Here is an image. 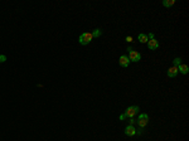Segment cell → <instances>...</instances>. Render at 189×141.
Wrapping results in <instances>:
<instances>
[{
  "label": "cell",
  "instance_id": "1",
  "mask_svg": "<svg viewBox=\"0 0 189 141\" xmlns=\"http://www.w3.org/2000/svg\"><path fill=\"white\" fill-rule=\"evenodd\" d=\"M92 39H94L92 34L90 33V32H86V33H82V34L80 35V38H78V42H80V44H82V45H87V44L91 43Z\"/></svg>",
  "mask_w": 189,
  "mask_h": 141
},
{
  "label": "cell",
  "instance_id": "2",
  "mask_svg": "<svg viewBox=\"0 0 189 141\" xmlns=\"http://www.w3.org/2000/svg\"><path fill=\"white\" fill-rule=\"evenodd\" d=\"M138 125L140 128H145L146 125L149 123V115L148 113H140L139 115V119H138Z\"/></svg>",
  "mask_w": 189,
  "mask_h": 141
},
{
  "label": "cell",
  "instance_id": "3",
  "mask_svg": "<svg viewBox=\"0 0 189 141\" xmlns=\"http://www.w3.org/2000/svg\"><path fill=\"white\" fill-rule=\"evenodd\" d=\"M127 51H129V59H130V62H140L141 61V54L139 53L138 51H134L132 48H127Z\"/></svg>",
  "mask_w": 189,
  "mask_h": 141
},
{
  "label": "cell",
  "instance_id": "4",
  "mask_svg": "<svg viewBox=\"0 0 189 141\" xmlns=\"http://www.w3.org/2000/svg\"><path fill=\"white\" fill-rule=\"evenodd\" d=\"M140 111V108H139V106H130V107H127L126 110H125V115H126L127 119H134V116H135L136 113Z\"/></svg>",
  "mask_w": 189,
  "mask_h": 141
},
{
  "label": "cell",
  "instance_id": "5",
  "mask_svg": "<svg viewBox=\"0 0 189 141\" xmlns=\"http://www.w3.org/2000/svg\"><path fill=\"white\" fill-rule=\"evenodd\" d=\"M119 64H120L121 67H124V68H127L130 64V59L127 55H121L120 59H119Z\"/></svg>",
  "mask_w": 189,
  "mask_h": 141
},
{
  "label": "cell",
  "instance_id": "6",
  "mask_svg": "<svg viewBox=\"0 0 189 141\" xmlns=\"http://www.w3.org/2000/svg\"><path fill=\"white\" fill-rule=\"evenodd\" d=\"M148 48L150 51H154V49H158L159 48V42L154 38V39H149L148 40Z\"/></svg>",
  "mask_w": 189,
  "mask_h": 141
},
{
  "label": "cell",
  "instance_id": "7",
  "mask_svg": "<svg viewBox=\"0 0 189 141\" xmlns=\"http://www.w3.org/2000/svg\"><path fill=\"white\" fill-rule=\"evenodd\" d=\"M124 132H125L126 136H135V135H136V128L134 127L132 125H127Z\"/></svg>",
  "mask_w": 189,
  "mask_h": 141
},
{
  "label": "cell",
  "instance_id": "8",
  "mask_svg": "<svg viewBox=\"0 0 189 141\" xmlns=\"http://www.w3.org/2000/svg\"><path fill=\"white\" fill-rule=\"evenodd\" d=\"M176 74H178V67L173 66V67H170V68L168 69V77H169V78H174Z\"/></svg>",
  "mask_w": 189,
  "mask_h": 141
},
{
  "label": "cell",
  "instance_id": "9",
  "mask_svg": "<svg viewBox=\"0 0 189 141\" xmlns=\"http://www.w3.org/2000/svg\"><path fill=\"white\" fill-rule=\"evenodd\" d=\"M178 72H180L182 74H187V73L189 72V67L187 66V64H179L178 66Z\"/></svg>",
  "mask_w": 189,
  "mask_h": 141
},
{
  "label": "cell",
  "instance_id": "10",
  "mask_svg": "<svg viewBox=\"0 0 189 141\" xmlns=\"http://www.w3.org/2000/svg\"><path fill=\"white\" fill-rule=\"evenodd\" d=\"M138 39H139V42H140V43H148L149 38H148V35H146V34L140 33V34L138 35Z\"/></svg>",
  "mask_w": 189,
  "mask_h": 141
},
{
  "label": "cell",
  "instance_id": "11",
  "mask_svg": "<svg viewBox=\"0 0 189 141\" xmlns=\"http://www.w3.org/2000/svg\"><path fill=\"white\" fill-rule=\"evenodd\" d=\"M174 4H175V0H164V1H163V5H164L165 8H170V7H173Z\"/></svg>",
  "mask_w": 189,
  "mask_h": 141
},
{
  "label": "cell",
  "instance_id": "12",
  "mask_svg": "<svg viewBox=\"0 0 189 141\" xmlns=\"http://www.w3.org/2000/svg\"><path fill=\"white\" fill-rule=\"evenodd\" d=\"M91 34H92V37H94V38H98V37H101V34H102V30L97 28V29H95Z\"/></svg>",
  "mask_w": 189,
  "mask_h": 141
},
{
  "label": "cell",
  "instance_id": "13",
  "mask_svg": "<svg viewBox=\"0 0 189 141\" xmlns=\"http://www.w3.org/2000/svg\"><path fill=\"white\" fill-rule=\"evenodd\" d=\"M173 63H174V66H175V67H178V66H179V64H182V58H179V57H176V58H175V59H174V61H173Z\"/></svg>",
  "mask_w": 189,
  "mask_h": 141
},
{
  "label": "cell",
  "instance_id": "14",
  "mask_svg": "<svg viewBox=\"0 0 189 141\" xmlns=\"http://www.w3.org/2000/svg\"><path fill=\"white\" fill-rule=\"evenodd\" d=\"M5 61H7V55H4V54H0V63H4Z\"/></svg>",
  "mask_w": 189,
  "mask_h": 141
},
{
  "label": "cell",
  "instance_id": "15",
  "mask_svg": "<svg viewBox=\"0 0 189 141\" xmlns=\"http://www.w3.org/2000/svg\"><path fill=\"white\" fill-rule=\"evenodd\" d=\"M142 132H144V128H136V135H139V136H140V135H142Z\"/></svg>",
  "mask_w": 189,
  "mask_h": 141
},
{
  "label": "cell",
  "instance_id": "16",
  "mask_svg": "<svg viewBox=\"0 0 189 141\" xmlns=\"http://www.w3.org/2000/svg\"><path fill=\"white\" fill-rule=\"evenodd\" d=\"M119 119H120V121H124V120H126L127 117H126V115H125V113H121V115H120V117H119Z\"/></svg>",
  "mask_w": 189,
  "mask_h": 141
},
{
  "label": "cell",
  "instance_id": "17",
  "mask_svg": "<svg viewBox=\"0 0 189 141\" xmlns=\"http://www.w3.org/2000/svg\"><path fill=\"white\" fill-rule=\"evenodd\" d=\"M125 40H126V42L127 43H132V37H130V35H129V37H126V38H125Z\"/></svg>",
  "mask_w": 189,
  "mask_h": 141
},
{
  "label": "cell",
  "instance_id": "18",
  "mask_svg": "<svg viewBox=\"0 0 189 141\" xmlns=\"http://www.w3.org/2000/svg\"><path fill=\"white\" fill-rule=\"evenodd\" d=\"M130 120V121H129V125H135V122H136V120H134V119H129Z\"/></svg>",
  "mask_w": 189,
  "mask_h": 141
},
{
  "label": "cell",
  "instance_id": "19",
  "mask_svg": "<svg viewBox=\"0 0 189 141\" xmlns=\"http://www.w3.org/2000/svg\"><path fill=\"white\" fill-rule=\"evenodd\" d=\"M148 35V38L149 39H154V33H149V34H146Z\"/></svg>",
  "mask_w": 189,
  "mask_h": 141
}]
</instances>
